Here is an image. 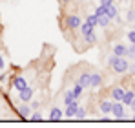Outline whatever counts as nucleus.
I'll return each instance as SVG.
<instances>
[{"label":"nucleus","mask_w":135,"mask_h":128,"mask_svg":"<svg viewBox=\"0 0 135 128\" xmlns=\"http://www.w3.org/2000/svg\"><path fill=\"white\" fill-rule=\"evenodd\" d=\"M108 64L113 68L115 73H128V70H130V61L126 57H119L115 53L108 57Z\"/></svg>","instance_id":"1"},{"label":"nucleus","mask_w":135,"mask_h":128,"mask_svg":"<svg viewBox=\"0 0 135 128\" xmlns=\"http://www.w3.org/2000/svg\"><path fill=\"white\" fill-rule=\"evenodd\" d=\"M80 24H82V19H80L79 15H66V17H64V28H68L69 31L79 29Z\"/></svg>","instance_id":"2"},{"label":"nucleus","mask_w":135,"mask_h":128,"mask_svg":"<svg viewBox=\"0 0 135 128\" xmlns=\"http://www.w3.org/2000/svg\"><path fill=\"white\" fill-rule=\"evenodd\" d=\"M112 115L115 117V119H124V117H126V108H124V104H122L120 101H113Z\"/></svg>","instance_id":"3"},{"label":"nucleus","mask_w":135,"mask_h":128,"mask_svg":"<svg viewBox=\"0 0 135 128\" xmlns=\"http://www.w3.org/2000/svg\"><path fill=\"white\" fill-rule=\"evenodd\" d=\"M33 93H35V90L27 84L24 90H20V92H18V101H22V103H29V101L33 99Z\"/></svg>","instance_id":"4"},{"label":"nucleus","mask_w":135,"mask_h":128,"mask_svg":"<svg viewBox=\"0 0 135 128\" xmlns=\"http://www.w3.org/2000/svg\"><path fill=\"white\" fill-rule=\"evenodd\" d=\"M124 88L122 86H113L110 90V95H112V101H122V95H124Z\"/></svg>","instance_id":"5"},{"label":"nucleus","mask_w":135,"mask_h":128,"mask_svg":"<svg viewBox=\"0 0 135 128\" xmlns=\"http://www.w3.org/2000/svg\"><path fill=\"white\" fill-rule=\"evenodd\" d=\"M77 108H79V99H75L73 103H69V104H66V110H64V115H66V117H75V113H77Z\"/></svg>","instance_id":"6"},{"label":"nucleus","mask_w":135,"mask_h":128,"mask_svg":"<svg viewBox=\"0 0 135 128\" xmlns=\"http://www.w3.org/2000/svg\"><path fill=\"white\" fill-rule=\"evenodd\" d=\"M106 15H108V19H110V20H120V19H119V9H117V6H115V4L106 6Z\"/></svg>","instance_id":"7"},{"label":"nucleus","mask_w":135,"mask_h":128,"mask_svg":"<svg viewBox=\"0 0 135 128\" xmlns=\"http://www.w3.org/2000/svg\"><path fill=\"white\" fill-rule=\"evenodd\" d=\"M102 86V75L99 71L91 73V81H90V88H100Z\"/></svg>","instance_id":"8"},{"label":"nucleus","mask_w":135,"mask_h":128,"mask_svg":"<svg viewBox=\"0 0 135 128\" xmlns=\"http://www.w3.org/2000/svg\"><path fill=\"white\" fill-rule=\"evenodd\" d=\"M26 86H27L26 77H22V75H17V77L13 79V88H15V90H18V92H20V90H24Z\"/></svg>","instance_id":"9"},{"label":"nucleus","mask_w":135,"mask_h":128,"mask_svg":"<svg viewBox=\"0 0 135 128\" xmlns=\"http://www.w3.org/2000/svg\"><path fill=\"white\" fill-rule=\"evenodd\" d=\"M112 104H113L112 99H102V101L99 103V108H100L102 113H112Z\"/></svg>","instance_id":"10"},{"label":"nucleus","mask_w":135,"mask_h":128,"mask_svg":"<svg viewBox=\"0 0 135 128\" xmlns=\"http://www.w3.org/2000/svg\"><path fill=\"white\" fill-rule=\"evenodd\" d=\"M113 53L115 55H119V57H126V53H128V46L126 44H115L113 46Z\"/></svg>","instance_id":"11"},{"label":"nucleus","mask_w":135,"mask_h":128,"mask_svg":"<svg viewBox=\"0 0 135 128\" xmlns=\"http://www.w3.org/2000/svg\"><path fill=\"white\" fill-rule=\"evenodd\" d=\"M31 110H33V108L27 106V103H22V104L18 106V115H20L22 119H27V117L31 115Z\"/></svg>","instance_id":"12"},{"label":"nucleus","mask_w":135,"mask_h":128,"mask_svg":"<svg viewBox=\"0 0 135 128\" xmlns=\"http://www.w3.org/2000/svg\"><path fill=\"white\" fill-rule=\"evenodd\" d=\"M62 117H64V112H62L60 108H57V106L51 108V112H49V119H51V121H60Z\"/></svg>","instance_id":"13"},{"label":"nucleus","mask_w":135,"mask_h":128,"mask_svg":"<svg viewBox=\"0 0 135 128\" xmlns=\"http://www.w3.org/2000/svg\"><path fill=\"white\" fill-rule=\"evenodd\" d=\"M133 99H135V92H133V90H126L124 95H122V101H120V103H122L124 106H130V103H132Z\"/></svg>","instance_id":"14"},{"label":"nucleus","mask_w":135,"mask_h":128,"mask_svg":"<svg viewBox=\"0 0 135 128\" xmlns=\"http://www.w3.org/2000/svg\"><path fill=\"white\" fill-rule=\"evenodd\" d=\"M90 81H91V73H88V71H84V73H80L79 75V84H82L84 88H90Z\"/></svg>","instance_id":"15"},{"label":"nucleus","mask_w":135,"mask_h":128,"mask_svg":"<svg viewBox=\"0 0 135 128\" xmlns=\"http://www.w3.org/2000/svg\"><path fill=\"white\" fill-rule=\"evenodd\" d=\"M79 31H80V35L84 37V35H88V33H91V31H95V28H93L91 24H88V22L84 20L82 24H80V28H79Z\"/></svg>","instance_id":"16"},{"label":"nucleus","mask_w":135,"mask_h":128,"mask_svg":"<svg viewBox=\"0 0 135 128\" xmlns=\"http://www.w3.org/2000/svg\"><path fill=\"white\" fill-rule=\"evenodd\" d=\"M110 19H108V15H100V17H97V24H99V28H108L110 26Z\"/></svg>","instance_id":"17"},{"label":"nucleus","mask_w":135,"mask_h":128,"mask_svg":"<svg viewBox=\"0 0 135 128\" xmlns=\"http://www.w3.org/2000/svg\"><path fill=\"white\" fill-rule=\"evenodd\" d=\"M71 90H73V95H75V99H80V95H82V92H84V86L79 84V83H75Z\"/></svg>","instance_id":"18"},{"label":"nucleus","mask_w":135,"mask_h":128,"mask_svg":"<svg viewBox=\"0 0 135 128\" xmlns=\"http://www.w3.org/2000/svg\"><path fill=\"white\" fill-rule=\"evenodd\" d=\"M75 101V95H73V90H66L64 92V104H69Z\"/></svg>","instance_id":"19"},{"label":"nucleus","mask_w":135,"mask_h":128,"mask_svg":"<svg viewBox=\"0 0 135 128\" xmlns=\"http://www.w3.org/2000/svg\"><path fill=\"white\" fill-rule=\"evenodd\" d=\"M82 39H84V42H88L90 46L97 42V35H95V31H91V33H88V35H84Z\"/></svg>","instance_id":"20"},{"label":"nucleus","mask_w":135,"mask_h":128,"mask_svg":"<svg viewBox=\"0 0 135 128\" xmlns=\"http://www.w3.org/2000/svg\"><path fill=\"white\" fill-rule=\"evenodd\" d=\"M84 20L88 22V24H91L93 28H97V26H99V24H97V17H95L93 13H91V15H86V19H84Z\"/></svg>","instance_id":"21"},{"label":"nucleus","mask_w":135,"mask_h":128,"mask_svg":"<svg viewBox=\"0 0 135 128\" xmlns=\"http://www.w3.org/2000/svg\"><path fill=\"white\" fill-rule=\"evenodd\" d=\"M86 113H88V112H86V108L79 106V108H77V113H75V117H77V119H84V117H86Z\"/></svg>","instance_id":"22"},{"label":"nucleus","mask_w":135,"mask_h":128,"mask_svg":"<svg viewBox=\"0 0 135 128\" xmlns=\"http://www.w3.org/2000/svg\"><path fill=\"white\" fill-rule=\"evenodd\" d=\"M93 15H95V17H100V15H106V7L99 4V6L95 7V13H93Z\"/></svg>","instance_id":"23"},{"label":"nucleus","mask_w":135,"mask_h":128,"mask_svg":"<svg viewBox=\"0 0 135 128\" xmlns=\"http://www.w3.org/2000/svg\"><path fill=\"white\" fill-rule=\"evenodd\" d=\"M126 59H128V61H133V59H135V49L132 48V46H128V53H126Z\"/></svg>","instance_id":"24"},{"label":"nucleus","mask_w":135,"mask_h":128,"mask_svg":"<svg viewBox=\"0 0 135 128\" xmlns=\"http://www.w3.org/2000/svg\"><path fill=\"white\" fill-rule=\"evenodd\" d=\"M126 37H128V40H130V44H135V29H130Z\"/></svg>","instance_id":"25"},{"label":"nucleus","mask_w":135,"mask_h":128,"mask_svg":"<svg viewBox=\"0 0 135 128\" xmlns=\"http://www.w3.org/2000/svg\"><path fill=\"white\" fill-rule=\"evenodd\" d=\"M29 119H31V121H42V113H40V112H35V113H31Z\"/></svg>","instance_id":"26"},{"label":"nucleus","mask_w":135,"mask_h":128,"mask_svg":"<svg viewBox=\"0 0 135 128\" xmlns=\"http://www.w3.org/2000/svg\"><path fill=\"white\" fill-rule=\"evenodd\" d=\"M126 20H128V22H132V24H133V22H135V11H132V9L128 11V15H126Z\"/></svg>","instance_id":"27"},{"label":"nucleus","mask_w":135,"mask_h":128,"mask_svg":"<svg viewBox=\"0 0 135 128\" xmlns=\"http://www.w3.org/2000/svg\"><path fill=\"white\" fill-rule=\"evenodd\" d=\"M99 4L106 7V6H112V4H113V0H99Z\"/></svg>","instance_id":"28"},{"label":"nucleus","mask_w":135,"mask_h":128,"mask_svg":"<svg viewBox=\"0 0 135 128\" xmlns=\"http://www.w3.org/2000/svg\"><path fill=\"white\" fill-rule=\"evenodd\" d=\"M6 68V61H4V57L0 55V70H4Z\"/></svg>","instance_id":"29"},{"label":"nucleus","mask_w":135,"mask_h":128,"mask_svg":"<svg viewBox=\"0 0 135 128\" xmlns=\"http://www.w3.org/2000/svg\"><path fill=\"white\" fill-rule=\"evenodd\" d=\"M128 71H130V73H133V75H135V64H130V70H128Z\"/></svg>","instance_id":"30"},{"label":"nucleus","mask_w":135,"mask_h":128,"mask_svg":"<svg viewBox=\"0 0 135 128\" xmlns=\"http://www.w3.org/2000/svg\"><path fill=\"white\" fill-rule=\"evenodd\" d=\"M130 108H132V112H135V99L132 101V103H130Z\"/></svg>","instance_id":"31"},{"label":"nucleus","mask_w":135,"mask_h":128,"mask_svg":"<svg viewBox=\"0 0 135 128\" xmlns=\"http://www.w3.org/2000/svg\"><path fill=\"white\" fill-rule=\"evenodd\" d=\"M71 0H60V4H69Z\"/></svg>","instance_id":"32"},{"label":"nucleus","mask_w":135,"mask_h":128,"mask_svg":"<svg viewBox=\"0 0 135 128\" xmlns=\"http://www.w3.org/2000/svg\"><path fill=\"white\" fill-rule=\"evenodd\" d=\"M132 29H135V22H133V24H132Z\"/></svg>","instance_id":"33"},{"label":"nucleus","mask_w":135,"mask_h":128,"mask_svg":"<svg viewBox=\"0 0 135 128\" xmlns=\"http://www.w3.org/2000/svg\"><path fill=\"white\" fill-rule=\"evenodd\" d=\"M132 48H133V49H135V44H132Z\"/></svg>","instance_id":"34"}]
</instances>
